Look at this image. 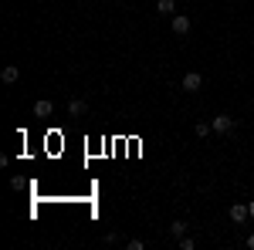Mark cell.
<instances>
[{
	"instance_id": "8992f818",
	"label": "cell",
	"mask_w": 254,
	"mask_h": 250,
	"mask_svg": "<svg viewBox=\"0 0 254 250\" xmlns=\"http://www.w3.org/2000/svg\"><path fill=\"white\" fill-rule=\"evenodd\" d=\"M17 78H20V68H17V64H7V68L0 71V81H3V85H14Z\"/></svg>"
},
{
	"instance_id": "7a4b0ae2",
	"label": "cell",
	"mask_w": 254,
	"mask_h": 250,
	"mask_svg": "<svg viewBox=\"0 0 254 250\" xmlns=\"http://www.w3.org/2000/svg\"><path fill=\"white\" fill-rule=\"evenodd\" d=\"M210 125H214L217 135H227L231 129H234V118H231V115H217V118H210Z\"/></svg>"
},
{
	"instance_id": "4fadbf2b",
	"label": "cell",
	"mask_w": 254,
	"mask_h": 250,
	"mask_svg": "<svg viewBox=\"0 0 254 250\" xmlns=\"http://www.w3.org/2000/svg\"><path fill=\"white\" fill-rule=\"evenodd\" d=\"M248 247H251V250H254V233H251V237H248Z\"/></svg>"
},
{
	"instance_id": "6da1fadb",
	"label": "cell",
	"mask_w": 254,
	"mask_h": 250,
	"mask_svg": "<svg viewBox=\"0 0 254 250\" xmlns=\"http://www.w3.org/2000/svg\"><path fill=\"white\" fill-rule=\"evenodd\" d=\"M180 85H183V92H200V88H203V75H200V71H187Z\"/></svg>"
},
{
	"instance_id": "ba28073f",
	"label": "cell",
	"mask_w": 254,
	"mask_h": 250,
	"mask_svg": "<svg viewBox=\"0 0 254 250\" xmlns=\"http://www.w3.org/2000/svg\"><path fill=\"white\" fill-rule=\"evenodd\" d=\"M173 10H176L173 0H159L156 3V14H163V17H173Z\"/></svg>"
},
{
	"instance_id": "52a82bcc",
	"label": "cell",
	"mask_w": 254,
	"mask_h": 250,
	"mask_svg": "<svg viewBox=\"0 0 254 250\" xmlns=\"http://www.w3.org/2000/svg\"><path fill=\"white\" fill-rule=\"evenodd\" d=\"M85 112H88V105H85L81 98H71V101H68V115L71 118H81Z\"/></svg>"
},
{
	"instance_id": "30bf717a",
	"label": "cell",
	"mask_w": 254,
	"mask_h": 250,
	"mask_svg": "<svg viewBox=\"0 0 254 250\" xmlns=\"http://www.w3.org/2000/svg\"><path fill=\"white\" fill-rule=\"evenodd\" d=\"M210 132H214V125H210V122H196V135H200V139H207Z\"/></svg>"
},
{
	"instance_id": "5b68a950",
	"label": "cell",
	"mask_w": 254,
	"mask_h": 250,
	"mask_svg": "<svg viewBox=\"0 0 254 250\" xmlns=\"http://www.w3.org/2000/svg\"><path fill=\"white\" fill-rule=\"evenodd\" d=\"M51 115H55V105H51L48 98L34 101V118H51Z\"/></svg>"
},
{
	"instance_id": "3957f363",
	"label": "cell",
	"mask_w": 254,
	"mask_h": 250,
	"mask_svg": "<svg viewBox=\"0 0 254 250\" xmlns=\"http://www.w3.org/2000/svg\"><path fill=\"white\" fill-rule=\"evenodd\" d=\"M227 216H231L234 223H248V220H251V210H248L244 203H234V206L227 210Z\"/></svg>"
},
{
	"instance_id": "277c9868",
	"label": "cell",
	"mask_w": 254,
	"mask_h": 250,
	"mask_svg": "<svg viewBox=\"0 0 254 250\" xmlns=\"http://www.w3.org/2000/svg\"><path fill=\"white\" fill-rule=\"evenodd\" d=\"M190 27H193V24H190V17H187V14H176V17H173V34L187 38V34H190Z\"/></svg>"
},
{
	"instance_id": "8fae6325",
	"label": "cell",
	"mask_w": 254,
	"mask_h": 250,
	"mask_svg": "<svg viewBox=\"0 0 254 250\" xmlns=\"http://www.w3.org/2000/svg\"><path fill=\"white\" fill-rule=\"evenodd\" d=\"M176 244H180V250H196V244H193V240H190V237H187V233H183V237H180Z\"/></svg>"
},
{
	"instance_id": "9c48e42d",
	"label": "cell",
	"mask_w": 254,
	"mask_h": 250,
	"mask_svg": "<svg viewBox=\"0 0 254 250\" xmlns=\"http://www.w3.org/2000/svg\"><path fill=\"white\" fill-rule=\"evenodd\" d=\"M170 233H173L176 240H180V237L187 233V223H183V220H173V223H170Z\"/></svg>"
},
{
	"instance_id": "7c38bea8",
	"label": "cell",
	"mask_w": 254,
	"mask_h": 250,
	"mask_svg": "<svg viewBox=\"0 0 254 250\" xmlns=\"http://www.w3.org/2000/svg\"><path fill=\"white\" fill-rule=\"evenodd\" d=\"M129 250H146V240H139V237H136V240H129Z\"/></svg>"
},
{
	"instance_id": "5bb4252c",
	"label": "cell",
	"mask_w": 254,
	"mask_h": 250,
	"mask_svg": "<svg viewBox=\"0 0 254 250\" xmlns=\"http://www.w3.org/2000/svg\"><path fill=\"white\" fill-rule=\"evenodd\" d=\"M248 210H251V220H254V200H251V203H248Z\"/></svg>"
}]
</instances>
